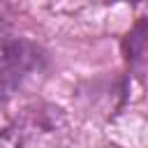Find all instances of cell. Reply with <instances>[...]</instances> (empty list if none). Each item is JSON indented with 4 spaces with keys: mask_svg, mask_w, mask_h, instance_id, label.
<instances>
[{
    "mask_svg": "<svg viewBox=\"0 0 148 148\" xmlns=\"http://www.w3.org/2000/svg\"><path fill=\"white\" fill-rule=\"evenodd\" d=\"M46 65L44 51L21 37H0V99L16 95Z\"/></svg>",
    "mask_w": 148,
    "mask_h": 148,
    "instance_id": "cell-1",
    "label": "cell"
},
{
    "mask_svg": "<svg viewBox=\"0 0 148 148\" xmlns=\"http://www.w3.org/2000/svg\"><path fill=\"white\" fill-rule=\"evenodd\" d=\"M123 49L132 72L141 81H148V21H141L134 25V30L125 37Z\"/></svg>",
    "mask_w": 148,
    "mask_h": 148,
    "instance_id": "cell-2",
    "label": "cell"
},
{
    "mask_svg": "<svg viewBox=\"0 0 148 148\" xmlns=\"http://www.w3.org/2000/svg\"><path fill=\"white\" fill-rule=\"evenodd\" d=\"M123 2H132L134 5V2H143V0H123Z\"/></svg>",
    "mask_w": 148,
    "mask_h": 148,
    "instance_id": "cell-3",
    "label": "cell"
}]
</instances>
